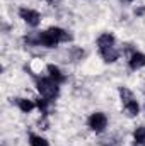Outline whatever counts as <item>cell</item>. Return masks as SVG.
Returning a JSON list of instances; mask_svg holds the SVG:
<instances>
[{"label":"cell","instance_id":"cell-11","mask_svg":"<svg viewBox=\"0 0 145 146\" xmlns=\"http://www.w3.org/2000/svg\"><path fill=\"white\" fill-rule=\"evenodd\" d=\"M125 110H126V114L130 117H135L138 114V104H137V100H132V102L125 104Z\"/></svg>","mask_w":145,"mask_h":146},{"label":"cell","instance_id":"cell-4","mask_svg":"<svg viewBox=\"0 0 145 146\" xmlns=\"http://www.w3.org/2000/svg\"><path fill=\"white\" fill-rule=\"evenodd\" d=\"M19 15H21V19H24V22H28L31 27H36V26H39V22H41V15L38 14L36 10L26 9V7H22V9L19 10Z\"/></svg>","mask_w":145,"mask_h":146},{"label":"cell","instance_id":"cell-12","mask_svg":"<svg viewBox=\"0 0 145 146\" xmlns=\"http://www.w3.org/2000/svg\"><path fill=\"white\" fill-rule=\"evenodd\" d=\"M119 95H121L123 106H125V104H128V102H132V100H135L133 94H132V92H130L128 88H125V87H121V88H119Z\"/></svg>","mask_w":145,"mask_h":146},{"label":"cell","instance_id":"cell-15","mask_svg":"<svg viewBox=\"0 0 145 146\" xmlns=\"http://www.w3.org/2000/svg\"><path fill=\"white\" fill-rule=\"evenodd\" d=\"M130 2H133V0H130Z\"/></svg>","mask_w":145,"mask_h":146},{"label":"cell","instance_id":"cell-10","mask_svg":"<svg viewBox=\"0 0 145 146\" xmlns=\"http://www.w3.org/2000/svg\"><path fill=\"white\" fill-rule=\"evenodd\" d=\"M133 138H135V143L137 145H145V126H140V127L135 129Z\"/></svg>","mask_w":145,"mask_h":146},{"label":"cell","instance_id":"cell-8","mask_svg":"<svg viewBox=\"0 0 145 146\" xmlns=\"http://www.w3.org/2000/svg\"><path fill=\"white\" fill-rule=\"evenodd\" d=\"M97 46H99V49H104V48H111V46H114V36L113 34H101L99 39H97Z\"/></svg>","mask_w":145,"mask_h":146},{"label":"cell","instance_id":"cell-7","mask_svg":"<svg viewBox=\"0 0 145 146\" xmlns=\"http://www.w3.org/2000/svg\"><path fill=\"white\" fill-rule=\"evenodd\" d=\"M48 73H50V78H53L56 83H63L67 80V76L60 72V68L55 66V65H48Z\"/></svg>","mask_w":145,"mask_h":146},{"label":"cell","instance_id":"cell-5","mask_svg":"<svg viewBox=\"0 0 145 146\" xmlns=\"http://www.w3.org/2000/svg\"><path fill=\"white\" fill-rule=\"evenodd\" d=\"M142 66H145V54L138 53V51L132 53V56H130V68L132 70H140Z\"/></svg>","mask_w":145,"mask_h":146},{"label":"cell","instance_id":"cell-16","mask_svg":"<svg viewBox=\"0 0 145 146\" xmlns=\"http://www.w3.org/2000/svg\"><path fill=\"white\" fill-rule=\"evenodd\" d=\"M50 2H51V0H50Z\"/></svg>","mask_w":145,"mask_h":146},{"label":"cell","instance_id":"cell-6","mask_svg":"<svg viewBox=\"0 0 145 146\" xmlns=\"http://www.w3.org/2000/svg\"><path fill=\"white\" fill-rule=\"evenodd\" d=\"M99 51H101V56H103V60H104L106 63H113V61H116L118 56H119V53H118V49H116L114 46H111V48H104V49H99Z\"/></svg>","mask_w":145,"mask_h":146},{"label":"cell","instance_id":"cell-9","mask_svg":"<svg viewBox=\"0 0 145 146\" xmlns=\"http://www.w3.org/2000/svg\"><path fill=\"white\" fill-rule=\"evenodd\" d=\"M15 102H17V106L21 107L22 112H29V110L34 109V102H33V100H28V99H15Z\"/></svg>","mask_w":145,"mask_h":146},{"label":"cell","instance_id":"cell-2","mask_svg":"<svg viewBox=\"0 0 145 146\" xmlns=\"http://www.w3.org/2000/svg\"><path fill=\"white\" fill-rule=\"evenodd\" d=\"M38 90L48 100H53L55 97H58V92H60L58 83L53 78H38Z\"/></svg>","mask_w":145,"mask_h":146},{"label":"cell","instance_id":"cell-3","mask_svg":"<svg viewBox=\"0 0 145 146\" xmlns=\"http://www.w3.org/2000/svg\"><path fill=\"white\" fill-rule=\"evenodd\" d=\"M108 126V117L103 114V112H94L91 117H89V127L96 133H103Z\"/></svg>","mask_w":145,"mask_h":146},{"label":"cell","instance_id":"cell-14","mask_svg":"<svg viewBox=\"0 0 145 146\" xmlns=\"http://www.w3.org/2000/svg\"><path fill=\"white\" fill-rule=\"evenodd\" d=\"M135 14H137V15H144V14H145V7H142V9H138V10H137Z\"/></svg>","mask_w":145,"mask_h":146},{"label":"cell","instance_id":"cell-1","mask_svg":"<svg viewBox=\"0 0 145 146\" xmlns=\"http://www.w3.org/2000/svg\"><path fill=\"white\" fill-rule=\"evenodd\" d=\"M68 41H72V36L60 27H50L44 33H38V44L46 48H55L58 42H68Z\"/></svg>","mask_w":145,"mask_h":146},{"label":"cell","instance_id":"cell-13","mask_svg":"<svg viewBox=\"0 0 145 146\" xmlns=\"http://www.w3.org/2000/svg\"><path fill=\"white\" fill-rule=\"evenodd\" d=\"M29 143H31V146H50L44 138L36 136V134H31V136H29Z\"/></svg>","mask_w":145,"mask_h":146}]
</instances>
